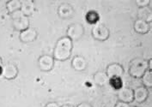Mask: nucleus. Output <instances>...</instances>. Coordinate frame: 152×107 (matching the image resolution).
<instances>
[{
	"label": "nucleus",
	"instance_id": "nucleus-25",
	"mask_svg": "<svg viewBox=\"0 0 152 107\" xmlns=\"http://www.w3.org/2000/svg\"><path fill=\"white\" fill-rule=\"evenodd\" d=\"M77 107H92L89 104H88V103H81V104H79L78 106Z\"/></svg>",
	"mask_w": 152,
	"mask_h": 107
},
{
	"label": "nucleus",
	"instance_id": "nucleus-4",
	"mask_svg": "<svg viewBox=\"0 0 152 107\" xmlns=\"http://www.w3.org/2000/svg\"><path fill=\"white\" fill-rule=\"evenodd\" d=\"M92 34H93L95 39L98 40H101V41H103V40H106L108 39L109 30L103 24L96 23L92 29Z\"/></svg>",
	"mask_w": 152,
	"mask_h": 107
},
{
	"label": "nucleus",
	"instance_id": "nucleus-12",
	"mask_svg": "<svg viewBox=\"0 0 152 107\" xmlns=\"http://www.w3.org/2000/svg\"><path fill=\"white\" fill-rule=\"evenodd\" d=\"M24 16L29 17L34 12V4L31 0H25L21 2V9Z\"/></svg>",
	"mask_w": 152,
	"mask_h": 107
},
{
	"label": "nucleus",
	"instance_id": "nucleus-8",
	"mask_svg": "<svg viewBox=\"0 0 152 107\" xmlns=\"http://www.w3.org/2000/svg\"><path fill=\"white\" fill-rule=\"evenodd\" d=\"M17 74H18V69L14 64H9L7 65L2 67L1 75L7 80H12V79L16 78Z\"/></svg>",
	"mask_w": 152,
	"mask_h": 107
},
{
	"label": "nucleus",
	"instance_id": "nucleus-20",
	"mask_svg": "<svg viewBox=\"0 0 152 107\" xmlns=\"http://www.w3.org/2000/svg\"><path fill=\"white\" fill-rule=\"evenodd\" d=\"M86 20L88 23L90 24H95L98 23V21H99V15L98 13L94 11V10H91L87 13L86 15Z\"/></svg>",
	"mask_w": 152,
	"mask_h": 107
},
{
	"label": "nucleus",
	"instance_id": "nucleus-28",
	"mask_svg": "<svg viewBox=\"0 0 152 107\" xmlns=\"http://www.w3.org/2000/svg\"><path fill=\"white\" fill-rule=\"evenodd\" d=\"M2 67H3V66H0V75L2 74Z\"/></svg>",
	"mask_w": 152,
	"mask_h": 107
},
{
	"label": "nucleus",
	"instance_id": "nucleus-13",
	"mask_svg": "<svg viewBox=\"0 0 152 107\" xmlns=\"http://www.w3.org/2000/svg\"><path fill=\"white\" fill-rule=\"evenodd\" d=\"M72 64L74 69H76L77 71H83L87 67V62L84 58H83L81 56H77L73 58Z\"/></svg>",
	"mask_w": 152,
	"mask_h": 107
},
{
	"label": "nucleus",
	"instance_id": "nucleus-22",
	"mask_svg": "<svg viewBox=\"0 0 152 107\" xmlns=\"http://www.w3.org/2000/svg\"><path fill=\"white\" fill-rule=\"evenodd\" d=\"M136 4L140 8H144V7H147L151 4V0H137Z\"/></svg>",
	"mask_w": 152,
	"mask_h": 107
},
{
	"label": "nucleus",
	"instance_id": "nucleus-14",
	"mask_svg": "<svg viewBox=\"0 0 152 107\" xmlns=\"http://www.w3.org/2000/svg\"><path fill=\"white\" fill-rule=\"evenodd\" d=\"M134 29L138 33H147L150 31V23H147L143 20L137 19L134 22Z\"/></svg>",
	"mask_w": 152,
	"mask_h": 107
},
{
	"label": "nucleus",
	"instance_id": "nucleus-18",
	"mask_svg": "<svg viewBox=\"0 0 152 107\" xmlns=\"http://www.w3.org/2000/svg\"><path fill=\"white\" fill-rule=\"evenodd\" d=\"M6 8L9 12L11 14L16 10L21 9V1L19 0H10L7 2Z\"/></svg>",
	"mask_w": 152,
	"mask_h": 107
},
{
	"label": "nucleus",
	"instance_id": "nucleus-29",
	"mask_svg": "<svg viewBox=\"0 0 152 107\" xmlns=\"http://www.w3.org/2000/svg\"><path fill=\"white\" fill-rule=\"evenodd\" d=\"M0 66H2V60H1V58H0Z\"/></svg>",
	"mask_w": 152,
	"mask_h": 107
},
{
	"label": "nucleus",
	"instance_id": "nucleus-10",
	"mask_svg": "<svg viewBox=\"0 0 152 107\" xmlns=\"http://www.w3.org/2000/svg\"><path fill=\"white\" fill-rule=\"evenodd\" d=\"M37 37V32L33 27H28L20 33V40L24 43L34 41Z\"/></svg>",
	"mask_w": 152,
	"mask_h": 107
},
{
	"label": "nucleus",
	"instance_id": "nucleus-27",
	"mask_svg": "<svg viewBox=\"0 0 152 107\" xmlns=\"http://www.w3.org/2000/svg\"><path fill=\"white\" fill-rule=\"evenodd\" d=\"M61 107H74V106H68V105H64V106H61Z\"/></svg>",
	"mask_w": 152,
	"mask_h": 107
},
{
	"label": "nucleus",
	"instance_id": "nucleus-23",
	"mask_svg": "<svg viewBox=\"0 0 152 107\" xmlns=\"http://www.w3.org/2000/svg\"><path fill=\"white\" fill-rule=\"evenodd\" d=\"M115 107H130V106H129V104H127V103H124V102L119 101V102L116 103Z\"/></svg>",
	"mask_w": 152,
	"mask_h": 107
},
{
	"label": "nucleus",
	"instance_id": "nucleus-16",
	"mask_svg": "<svg viewBox=\"0 0 152 107\" xmlns=\"http://www.w3.org/2000/svg\"><path fill=\"white\" fill-rule=\"evenodd\" d=\"M73 14V9L68 4H63L58 8V15L62 18H70Z\"/></svg>",
	"mask_w": 152,
	"mask_h": 107
},
{
	"label": "nucleus",
	"instance_id": "nucleus-9",
	"mask_svg": "<svg viewBox=\"0 0 152 107\" xmlns=\"http://www.w3.org/2000/svg\"><path fill=\"white\" fill-rule=\"evenodd\" d=\"M118 99L121 102L129 104L133 101V90L129 87H121L118 92Z\"/></svg>",
	"mask_w": 152,
	"mask_h": 107
},
{
	"label": "nucleus",
	"instance_id": "nucleus-3",
	"mask_svg": "<svg viewBox=\"0 0 152 107\" xmlns=\"http://www.w3.org/2000/svg\"><path fill=\"white\" fill-rule=\"evenodd\" d=\"M11 19L13 22V26L17 31H23L29 27V20L28 17L24 16L23 13L19 9L11 13Z\"/></svg>",
	"mask_w": 152,
	"mask_h": 107
},
{
	"label": "nucleus",
	"instance_id": "nucleus-21",
	"mask_svg": "<svg viewBox=\"0 0 152 107\" xmlns=\"http://www.w3.org/2000/svg\"><path fill=\"white\" fill-rule=\"evenodd\" d=\"M109 84L112 86L114 89H118L120 90L121 87H123V82L121 80V78H112L109 79Z\"/></svg>",
	"mask_w": 152,
	"mask_h": 107
},
{
	"label": "nucleus",
	"instance_id": "nucleus-15",
	"mask_svg": "<svg viewBox=\"0 0 152 107\" xmlns=\"http://www.w3.org/2000/svg\"><path fill=\"white\" fill-rule=\"evenodd\" d=\"M94 82L96 85L102 87V86H105L106 84L109 83V78L106 73L99 71L94 74Z\"/></svg>",
	"mask_w": 152,
	"mask_h": 107
},
{
	"label": "nucleus",
	"instance_id": "nucleus-19",
	"mask_svg": "<svg viewBox=\"0 0 152 107\" xmlns=\"http://www.w3.org/2000/svg\"><path fill=\"white\" fill-rule=\"evenodd\" d=\"M142 82L144 84V87H152V71L147 69L144 75L141 77Z\"/></svg>",
	"mask_w": 152,
	"mask_h": 107
},
{
	"label": "nucleus",
	"instance_id": "nucleus-11",
	"mask_svg": "<svg viewBox=\"0 0 152 107\" xmlns=\"http://www.w3.org/2000/svg\"><path fill=\"white\" fill-rule=\"evenodd\" d=\"M149 96L148 89L144 87H137L133 90V100L137 103L144 102Z\"/></svg>",
	"mask_w": 152,
	"mask_h": 107
},
{
	"label": "nucleus",
	"instance_id": "nucleus-24",
	"mask_svg": "<svg viewBox=\"0 0 152 107\" xmlns=\"http://www.w3.org/2000/svg\"><path fill=\"white\" fill-rule=\"evenodd\" d=\"M46 107H59V106L55 102H51V103H48Z\"/></svg>",
	"mask_w": 152,
	"mask_h": 107
},
{
	"label": "nucleus",
	"instance_id": "nucleus-2",
	"mask_svg": "<svg viewBox=\"0 0 152 107\" xmlns=\"http://www.w3.org/2000/svg\"><path fill=\"white\" fill-rule=\"evenodd\" d=\"M148 69V61L144 59H134L129 68V74L135 78H141Z\"/></svg>",
	"mask_w": 152,
	"mask_h": 107
},
{
	"label": "nucleus",
	"instance_id": "nucleus-1",
	"mask_svg": "<svg viewBox=\"0 0 152 107\" xmlns=\"http://www.w3.org/2000/svg\"><path fill=\"white\" fill-rule=\"evenodd\" d=\"M72 40L68 37H63L57 41L53 51V58L58 61H65L71 57Z\"/></svg>",
	"mask_w": 152,
	"mask_h": 107
},
{
	"label": "nucleus",
	"instance_id": "nucleus-26",
	"mask_svg": "<svg viewBox=\"0 0 152 107\" xmlns=\"http://www.w3.org/2000/svg\"><path fill=\"white\" fill-rule=\"evenodd\" d=\"M148 69H149V70H152V60L151 59H150V60L148 61Z\"/></svg>",
	"mask_w": 152,
	"mask_h": 107
},
{
	"label": "nucleus",
	"instance_id": "nucleus-17",
	"mask_svg": "<svg viewBox=\"0 0 152 107\" xmlns=\"http://www.w3.org/2000/svg\"><path fill=\"white\" fill-rule=\"evenodd\" d=\"M138 15V19L143 20L144 22H146L147 23H150L151 22L152 14L151 9L148 7H144V8H140V9L137 12Z\"/></svg>",
	"mask_w": 152,
	"mask_h": 107
},
{
	"label": "nucleus",
	"instance_id": "nucleus-5",
	"mask_svg": "<svg viewBox=\"0 0 152 107\" xmlns=\"http://www.w3.org/2000/svg\"><path fill=\"white\" fill-rule=\"evenodd\" d=\"M107 75L109 79L112 78H121L124 74V69L119 64H111L107 69Z\"/></svg>",
	"mask_w": 152,
	"mask_h": 107
},
{
	"label": "nucleus",
	"instance_id": "nucleus-6",
	"mask_svg": "<svg viewBox=\"0 0 152 107\" xmlns=\"http://www.w3.org/2000/svg\"><path fill=\"white\" fill-rule=\"evenodd\" d=\"M83 34V27L78 23L72 24L68 27L67 30V37L71 40H78Z\"/></svg>",
	"mask_w": 152,
	"mask_h": 107
},
{
	"label": "nucleus",
	"instance_id": "nucleus-7",
	"mask_svg": "<svg viewBox=\"0 0 152 107\" xmlns=\"http://www.w3.org/2000/svg\"><path fill=\"white\" fill-rule=\"evenodd\" d=\"M54 65V58L48 55H43L39 58V67L44 72L50 71Z\"/></svg>",
	"mask_w": 152,
	"mask_h": 107
}]
</instances>
